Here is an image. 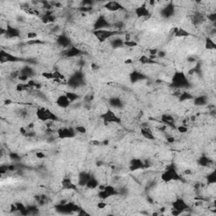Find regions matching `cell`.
Here are the masks:
<instances>
[{"mask_svg":"<svg viewBox=\"0 0 216 216\" xmlns=\"http://www.w3.org/2000/svg\"><path fill=\"white\" fill-rule=\"evenodd\" d=\"M36 116L37 119L43 122H56L58 117L51 111L50 109L45 107L37 108L36 111Z\"/></svg>","mask_w":216,"mask_h":216,"instance_id":"obj_1","label":"cell"},{"mask_svg":"<svg viewBox=\"0 0 216 216\" xmlns=\"http://www.w3.org/2000/svg\"><path fill=\"white\" fill-rule=\"evenodd\" d=\"M161 179L165 182V183H168V182H172V181H177L180 180L181 177L177 172L176 171V168L173 166H170L168 169L164 172L162 176H161Z\"/></svg>","mask_w":216,"mask_h":216,"instance_id":"obj_2","label":"cell"},{"mask_svg":"<svg viewBox=\"0 0 216 216\" xmlns=\"http://www.w3.org/2000/svg\"><path fill=\"white\" fill-rule=\"evenodd\" d=\"M172 85L174 87L180 89L183 87H186L189 85L187 78L183 73H177L172 78Z\"/></svg>","mask_w":216,"mask_h":216,"instance_id":"obj_3","label":"cell"},{"mask_svg":"<svg viewBox=\"0 0 216 216\" xmlns=\"http://www.w3.org/2000/svg\"><path fill=\"white\" fill-rule=\"evenodd\" d=\"M116 33H117V31H111L110 29H108V30H98V31H94L95 36L100 42H105V40L111 38L112 36L116 35Z\"/></svg>","mask_w":216,"mask_h":216,"instance_id":"obj_4","label":"cell"},{"mask_svg":"<svg viewBox=\"0 0 216 216\" xmlns=\"http://www.w3.org/2000/svg\"><path fill=\"white\" fill-rule=\"evenodd\" d=\"M134 14L137 17V19H141V18H150L151 16L150 11L149 10L146 3H144L139 7H136L134 8Z\"/></svg>","mask_w":216,"mask_h":216,"instance_id":"obj_5","label":"cell"},{"mask_svg":"<svg viewBox=\"0 0 216 216\" xmlns=\"http://www.w3.org/2000/svg\"><path fill=\"white\" fill-rule=\"evenodd\" d=\"M100 117L102 118L104 122L105 123H111V122H115V123H120L121 120L118 116H116L114 111L111 110H107L105 113H103Z\"/></svg>","mask_w":216,"mask_h":216,"instance_id":"obj_6","label":"cell"},{"mask_svg":"<svg viewBox=\"0 0 216 216\" xmlns=\"http://www.w3.org/2000/svg\"><path fill=\"white\" fill-rule=\"evenodd\" d=\"M58 135L61 139H70L75 135V129H72L69 127H60L58 128Z\"/></svg>","mask_w":216,"mask_h":216,"instance_id":"obj_7","label":"cell"},{"mask_svg":"<svg viewBox=\"0 0 216 216\" xmlns=\"http://www.w3.org/2000/svg\"><path fill=\"white\" fill-rule=\"evenodd\" d=\"M104 8L110 12H118L125 9L124 6L119 2H108L105 3Z\"/></svg>","mask_w":216,"mask_h":216,"instance_id":"obj_8","label":"cell"},{"mask_svg":"<svg viewBox=\"0 0 216 216\" xmlns=\"http://www.w3.org/2000/svg\"><path fill=\"white\" fill-rule=\"evenodd\" d=\"M56 103H57L58 107L64 109V108H68L69 106L71 101L69 100V98L67 97L66 95H61L57 98Z\"/></svg>","mask_w":216,"mask_h":216,"instance_id":"obj_9","label":"cell"},{"mask_svg":"<svg viewBox=\"0 0 216 216\" xmlns=\"http://www.w3.org/2000/svg\"><path fill=\"white\" fill-rule=\"evenodd\" d=\"M187 208H188V206L182 198H177L173 203V209L179 211L181 213H183V211L186 210Z\"/></svg>","mask_w":216,"mask_h":216,"instance_id":"obj_10","label":"cell"},{"mask_svg":"<svg viewBox=\"0 0 216 216\" xmlns=\"http://www.w3.org/2000/svg\"><path fill=\"white\" fill-rule=\"evenodd\" d=\"M20 32L19 31V30H17L16 28L12 27L10 25H8L7 28L5 29V36L7 38H14V37H17V36H19Z\"/></svg>","mask_w":216,"mask_h":216,"instance_id":"obj_11","label":"cell"},{"mask_svg":"<svg viewBox=\"0 0 216 216\" xmlns=\"http://www.w3.org/2000/svg\"><path fill=\"white\" fill-rule=\"evenodd\" d=\"M57 42H58V44L60 46V47H64V48H68V47H70V45H71V42H70L69 39L66 36H64V35H62V36H58V40H57Z\"/></svg>","mask_w":216,"mask_h":216,"instance_id":"obj_12","label":"cell"},{"mask_svg":"<svg viewBox=\"0 0 216 216\" xmlns=\"http://www.w3.org/2000/svg\"><path fill=\"white\" fill-rule=\"evenodd\" d=\"M144 79H145V76L141 73L138 72V71H133L130 74V80L132 82L142 80H144Z\"/></svg>","mask_w":216,"mask_h":216,"instance_id":"obj_13","label":"cell"},{"mask_svg":"<svg viewBox=\"0 0 216 216\" xmlns=\"http://www.w3.org/2000/svg\"><path fill=\"white\" fill-rule=\"evenodd\" d=\"M109 104H110L111 106H112L113 108H116V109L122 108V100H120L119 98H116V97H113V98L110 99V100H109Z\"/></svg>","mask_w":216,"mask_h":216,"instance_id":"obj_14","label":"cell"},{"mask_svg":"<svg viewBox=\"0 0 216 216\" xmlns=\"http://www.w3.org/2000/svg\"><path fill=\"white\" fill-rule=\"evenodd\" d=\"M144 163H143L140 160H133V161H131L130 168L132 171L142 169V168H144Z\"/></svg>","mask_w":216,"mask_h":216,"instance_id":"obj_15","label":"cell"},{"mask_svg":"<svg viewBox=\"0 0 216 216\" xmlns=\"http://www.w3.org/2000/svg\"><path fill=\"white\" fill-rule=\"evenodd\" d=\"M111 45L112 47L118 48V47H122V46H124V42L122 41V39L115 38L111 41Z\"/></svg>","mask_w":216,"mask_h":216,"instance_id":"obj_16","label":"cell"},{"mask_svg":"<svg viewBox=\"0 0 216 216\" xmlns=\"http://www.w3.org/2000/svg\"><path fill=\"white\" fill-rule=\"evenodd\" d=\"M205 47H206L207 49H209V50H211V49H214L216 47L215 43H214V42H213L210 37H207V38H206Z\"/></svg>","mask_w":216,"mask_h":216,"instance_id":"obj_17","label":"cell"},{"mask_svg":"<svg viewBox=\"0 0 216 216\" xmlns=\"http://www.w3.org/2000/svg\"><path fill=\"white\" fill-rule=\"evenodd\" d=\"M194 103H195V105H203L207 103V99H206V97L205 96L201 95V96L197 97V98L195 99V102Z\"/></svg>","mask_w":216,"mask_h":216,"instance_id":"obj_18","label":"cell"},{"mask_svg":"<svg viewBox=\"0 0 216 216\" xmlns=\"http://www.w3.org/2000/svg\"><path fill=\"white\" fill-rule=\"evenodd\" d=\"M65 95H66L67 97L69 98V100L71 102H73V101H75V100H76L77 99H79V97H80L78 95V94H76L75 92H67Z\"/></svg>","mask_w":216,"mask_h":216,"instance_id":"obj_19","label":"cell"},{"mask_svg":"<svg viewBox=\"0 0 216 216\" xmlns=\"http://www.w3.org/2000/svg\"><path fill=\"white\" fill-rule=\"evenodd\" d=\"M137 45H138V43L135 41H133V40H128V41H125L124 42V46H127L128 47H135Z\"/></svg>","mask_w":216,"mask_h":216,"instance_id":"obj_20","label":"cell"},{"mask_svg":"<svg viewBox=\"0 0 216 216\" xmlns=\"http://www.w3.org/2000/svg\"><path fill=\"white\" fill-rule=\"evenodd\" d=\"M75 129L76 132L80 133H83L84 134V133H86V128L85 127H83V126H78V127H75Z\"/></svg>","mask_w":216,"mask_h":216,"instance_id":"obj_21","label":"cell"},{"mask_svg":"<svg viewBox=\"0 0 216 216\" xmlns=\"http://www.w3.org/2000/svg\"><path fill=\"white\" fill-rule=\"evenodd\" d=\"M177 130L179 133H187L188 132V127L184 126V125H181L179 127H177Z\"/></svg>","mask_w":216,"mask_h":216,"instance_id":"obj_22","label":"cell"},{"mask_svg":"<svg viewBox=\"0 0 216 216\" xmlns=\"http://www.w3.org/2000/svg\"><path fill=\"white\" fill-rule=\"evenodd\" d=\"M97 207H98L99 209H104L106 207V203H98Z\"/></svg>","mask_w":216,"mask_h":216,"instance_id":"obj_23","label":"cell"},{"mask_svg":"<svg viewBox=\"0 0 216 216\" xmlns=\"http://www.w3.org/2000/svg\"><path fill=\"white\" fill-rule=\"evenodd\" d=\"M36 157L38 159H43V158H45L46 157V155L43 154L42 152H38V153H36Z\"/></svg>","mask_w":216,"mask_h":216,"instance_id":"obj_24","label":"cell"},{"mask_svg":"<svg viewBox=\"0 0 216 216\" xmlns=\"http://www.w3.org/2000/svg\"><path fill=\"white\" fill-rule=\"evenodd\" d=\"M125 64H133V61H132L131 59H127V60L125 61Z\"/></svg>","mask_w":216,"mask_h":216,"instance_id":"obj_25","label":"cell"}]
</instances>
